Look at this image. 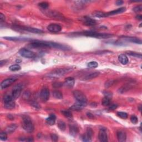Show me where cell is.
<instances>
[{
    "label": "cell",
    "mask_w": 142,
    "mask_h": 142,
    "mask_svg": "<svg viewBox=\"0 0 142 142\" xmlns=\"http://www.w3.org/2000/svg\"><path fill=\"white\" fill-rule=\"evenodd\" d=\"M75 35H78V36H85L87 37H95L97 38H109L112 37L113 34L110 33H99L95 31H84L82 32H77L74 33Z\"/></svg>",
    "instance_id": "obj_1"
},
{
    "label": "cell",
    "mask_w": 142,
    "mask_h": 142,
    "mask_svg": "<svg viewBox=\"0 0 142 142\" xmlns=\"http://www.w3.org/2000/svg\"><path fill=\"white\" fill-rule=\"evenodd\" d=\"M22 125L23 128L28 133H32L34 130V126L30 117L28 115H23L22 117Z\"/></svg>",
    "instance_id": "obj_2"
},
{
    "label": "cell",
    "mask_w": 142,
    "mask_h": 142,
    "mask_svg": "<svg viewBox=\"0 0 142 142\" xmlns=\"http://www.w3.org/2000/svg\"><path fill=\"white\" fill-rule=\"evenodd\" d=\"M12 28L16 31H24L33 33H42L43 31L42 30L37 29V28L30 27H25V26H21L18 25H14L12 26Z\"/></svg>",
    "instance_id": "obj_3"
},
{
    "label": "cell",
    "mask_w": 142,
    "mask_h": 142,
    "mask_svg": "<svg viewBox=\"0 0 142 142\" xmlns=\"http://www.w3.org/2000/svg\"><path fill=\"white\" fill-rule=\"evenodd\" d=\"M72 70L71 68H59L54 71L52 72L51 73H49L48 77H59L63 75H65L67 73L69 72Z\"/></svg>",
    "instance_id": "obj_4"
},
{
    "label": "cell",
    "mask_w": 142,
    "mask_h": 142,
    "mask_svg": "<svg viewBox=\"0 0 142 142\" xmlns=\"http://www.w3.org/2000/svg\"><path fill=\"white\" fill-rule=\"evenodd\" d=\"M44 13L47 16L52 17V18L60 19V20H64L65 19V17L63 16L62 14L56 11H47L44 12Z\"/></svg>",
    "instance_id": "obj_5"
},
{
    "label": "cell",
    "mask_w": 142,
    "mask_h": 142,
    "mask_svg": "<svg viewBox=\"0 0 142 142\" xmlns=\"http://www.w3.org/2000/svg\"><path fill=\"white\" fill-rule=\"evenodd\" d=\"M73 95L77 101L87 103V98L86 95L81 91L78 90L74 91L73 92Z\"/></svg>",
    "instance_id": "obj_6"
},
{
    "label": "cell",
    "mask_w": 142,
    "mask_h": 142,
    "mask_svg": "<svg viewBox=\"0 0 142 142\" xmlns=\"http://www.w3.org/2000/svg\"><path fill=\"white\" fill-rule=\"evenodd\" d=\"M18 52L21 56L27 58H33L36 57V54L33 52L26 48H21Z\"/></svg>",
    "instance_id": "obj_7"
},
{
    "label": "cell",
    "mask_w": 142,
    "mask_h": 142,
    "mask_svg": "<svg viewBox=\"0 0 142 142\" xmlns=\"http://www.w3.org/2000/svg\"><path fill=\"white\" fill-rule=\"evenodd\" d=\"M22 88L23 86L21 84H17L14 87L11 93L14 99H16L17 98H18L20 96Z\"/></svg>",
    "instance_id": "obj_8"
},
{
    "label": "cell",
    "mask_w": 142,
    "mask_h": 142,
    "mask_svg": "<svg viewBox=\"0 0 142 142\" xmlns=\"http://www.w3.org/2000/svg\"><path fill=\"white\" fill-rule=\"evenodd\" d=\"M49 91L47 88H43L40 92V97L41 100L43 102H47L49 98Z\"/></svg>",
    "instance_id": "obj_9"
},
{
    "label": "cell",
    "mask_w": 142,
    "mask_h": 142,
    "mask_svg": "<svg viewBox=\"0 0 142 142\" xmlns=\"http://www.w3.org/2000/svg\"><path fill=\"white\" fill-rule=\"evenodd\" d=\"M87 104V102L77 101V102H76L72 106H71L70 110H80L86 107Z\"/></svg>",
    "instance_id": "obj_10"
},
{
    "label": "cell",
    "mask_w": 142,
    "mask_h": 142,
    "mask_svg": "<svg viewBox=\"0 0 142 142\" xmlns=\"http://www.w3.org/2000/svg\"><path fill=\"white\" fill-rule=\"evenodd\" d=\"M17 80V79L15 78H10L8 79H6L5 80H3L1 83V89H3L6 88H7L8 87L10 86L12 84L14 83Z\"/></svg>",
    "instance_id": "obj_11"
},
{
    "label": "cell",
    "mask_w": 142,
    "mask_h": 142,
    "mask_svg": "<svg viewBox=\"0 0 142 142\" xmlns=\"http://www.w3.org/2000/svg\"><path fill=\"white\" fill-rule=\"evenodd\" d=\"M93 135V131L91 128H88L86 133L82 136V139L83 142H91Z\"/></svg>",
    "instance_id": "obj_12"
},
{
    "label": "cell",
    "mask_w": 142,
    "mask_h": 142,
    "mask_svg": "<svg viewBox=\"0 0 142 142\" xmlns=\"http://www.w3.org/2000/svg\"><path fill=\"white\" fill-rule=\"evenodd\" d=\"M80 21L82 22V23H83L84 25L88 26H95L96 25V23H97L95 19L87 16L82 17V18H80Z\"/></svg>",
    "instance_id": "obj_13"
},
{
    "label": "cell",
    "mask_w": 142,
    "mask_h": 142,
    "mask_svg": "<svg viewBox=\"0 0 142 142\" xmlns=\"http://www.w3.org/2000/svg\"><path fill=\"white\" fill-rule=\"evenodd\" d=\"M47 30L52 33H57L61 31L62 30V27L58 24L52 23L48 26Z\"/></svg>",
    "instance_id": "obj_14"
},
{
    "label": "cell",
    "mask_w": 142,
    "mask_h": 142,
    "mask_svg": "<svg viewBox=\"0 0 142 142\" xmlns=\"http://www.w3.org/2000/svg\"><path fill=\"white\" fill-rule=\"evenodd\" d=\"M98 138L102 142H108V136L106 130L104 129H100L98 134Z\"/></svg>",
    "instance_id": "obj_15"
},
{
    "label": "cell",
    "mask_w": 142,
    "mask_h": 142,
    "mask_svg": "<svg viewBox=\"0 0 142 142\" xmlns=\"http://www.w3.org/2000/svg\"><path fill=\"white\" fill-rule=\"evenodd\" d=\"M69 131L70 134L72 136H76L77 135L79 132L78 127L75 124H71L69 126Z\"/></svg>",
    "instance_id": "obj_16"
},
{
    "label": "cell",
    "mask_w": 142,
    "mask_h": 142,
    "mask_svg": "<svg viewBox=\"0 0 142 142\" xmlns=\"http://www.w3.org/2000/svg\"><path fill=\"white\" fill-rule=\"evenodd\" d=\"M75 83V80L73 77H67L65 79V81L63 83V85L68 88H72Z\"/></svg>",
    "instance_id": "obj_17"
},
{
    "label": "cell",
    "mask_w": 142,
    "mask_h": 142,
    "mask_svg": "<svg viewBox=\"0 0 142 142\" xmlns=\"http://www.w3.org/2000/svg\"><path fill=\"white\" fill-rule=\"evenodd\" d=\"M126 10V7H121V8H118V9L115 10H113L110 12L106 13V17L109 16H113V15H115L118 14H122V13H123L124 12H125Z\"/></svg>",
    "instance_id": "obj_18"
},
{
    "label": "cell",
    "mask_w": 142,
    "mask_h": 142,
    "mask_svg": "<svg viewBox=\"0 0 142 142\" xmlns=\"http://www.w3.org/2000/svg\"><path fill=\"white\" fill-rule=\"evenodd\" d=\"M122 38H124V40L128 42H130L132 43H138V44H142V41L140 40L139 38H138L136 37H128V36H122Z\"/></svg>",
    "instance_id": "obj_19"
},
{
    "label": "cell",
    "mask_w": 142,
    "mask_h": 142,
    "mask_svg": "<svg viewBox=\"0 0 142 142\" xmlns=\"http://www.w3.org/2000/svg\"><path fill=\"white\" fill-rule=\"evenodd\" d=\"M56 115L53 114H51L49 115V117L46 119V123L49 126H53L56 122Z\"/></svg>",
    "instance_id": "obj_20"
},
{
    "label": "cell",
    "mask_w": 142,
    "mask_h": 142,
    "mask_svg": "<svg viewBox=\"0 0 142 142\" xmlns=\"http://www.w3.org/2000/svg\"><path fill=\"white\" fill-rule=\"evenodd\" d=\"M117 136L119 142H124L126 141V134L123 131H119V132H118L117 133Z\"/></svg>",
    "instance_id": "obj_21"
},
{
    "label": "cell",
    "mask_w": 142,
    "mask_h": 142,
    "mask_svg": "<svg viewBox=\"0 0 142 142\" xmlns=\"http://www.w3.org/2000/svg\"><path fill=\"white\" fill-rule=\"evenodd\" d=\"M118 60L121 64L123 65H126L129 62V60L127 56L124 54H122L119 55L118 57Z\"/></svg>",
    "instance_id": "obj_22"
},
{
    "label": "cell",
    "mask_w": 142,
    "mask_h": 142,
    "mask_svg": "<svg viewBox=\"0 0 142 142\" xmlns=\"http://www.w3.org/2000/svg\"><path fill=\"white\" fill-rule=\"evenodd\" d=\"M17 127V126L16 124H11L6 127L5 132L8 133V134H11V133L15 132V130L16 129Z\"/></svg>",
    "instance_id": "obj_23"
},
{
    "label": "cell",
    "mask_w": 142,
    "mask_h": 142,
    "mask_svg": "<svg viewBox=\"0 0 142 142\" xmlns=\"http://www.w3.org/2000/svg\"><path fill=\"white\" fill-rule=\"evenodd\" d=\"M4 38L6 39V40L12 41H27L28 40H31V39L26 38H21V37H4Z\"/></svg>",
    "instance_id": "obj_24"
},
{
    "label": "cell",
    "mask_w": 142,
    "mask_h": 142,
    "mask_svg": "<svg viewBox=\"0 0 142 142\" xmlns=\"http://www.w3.org/2000/svg\"><path fill=\"white\" fill-rule=\"evenodd\" d=\"M99 75H100V73L99 72H95L91 73V74H89V75L86 76L84 79L85 80L92 79H93V78L97 77L98 76H99Z\"/></svg>",
    "instance_id": "obj_25"
},
{
    "label": "cell",
    "mask_w": 142,
    "mask_h": 142,
    "mask_svg": "<svg viewBox=\"0 0 142 142\" xmlns=\"http://www.w3.org/2000/svg\"><path fill=\"white\" fill-rule=\"evenodd\" d=\"M15 103L14 100L5 103V104H4V107L6 109H7V110H12L15 108Z\"/></svg>",
    "instance_id": "obj_26"
},
{
    "label": "cell",
    "mask_w": 142,
    "mask_h": 142,
    "mask_svg": "<svg viewBox=\"0 0 142 142\" xmlns=\"http://www.w3.org/2000/svg\"><path fill=\"white\" fill-rule=\"evenodd\" d=\"M53 95L56 99H63V94L61 91L58 90H55L53 91Z\"/></svg>",
    "instance_id": "obj_27"
},
{
    "label": "cell",
    "mask_w": 142,
    "mask_h": 142,
    "mask_svg": "<svg viewBox=\"0 0 142 142\" xmlns=\"http://www.w3.org/2000/svg\"><path fill=\"white\" fill-rule=\"evenodd\" d=\"M93 15L98 18H102V17H106V13L99 11H95L93 12Z\"/></svg>",
    "instance_id": "obj_28"
},
{
    "label": "cell",
    "mask_w": 142,
    "mask_h": 142,
    "mask_svg": "<svg viewBox=\"0 0 142 142\" xmlns=\"http://www.w3.org/2000/svg\"><path fill=\"white\" fill-rule=\"evenodd\" d=\"M57 126L59 129L62 131H64L66 129V124L62 120H59L58 121Z\"/></svg>",
    "instance_id": "obj_29"
},
{
    "label": "cell",
    "mask_w": 142,
    "mask_h": 142,
    "mask_svg": "<svg viewBox=\"0 0 142 142\" xmlns=\"http://www.w3.org/2000/svg\"><path fill=\"white\" fill-rule=\"evenodd\" d=\"M126 53L129 56L134 57L142 58V54L141 53H137V52L132 51H127L126 52Z\"/></svg>",
    "instance_id": "obj_30"
},
{
    "label": "cell",
    "mask_w": 142,
    "mask_h": 142,
    "mask_svg": "<svg viewBox=\"0 0 142 142\" xmlns=\"http://www.w3.org/2000/svg\"><path fill=\"white\" fill-rule=\"evenodd\" d=\"M14 98L12 97V94H7V95H6L3 98V100L4 103L8 102L10 101H12V100H14Z\"/></svg>",
    "instance_id": "obj_31"
},
{
    "label": "cell",
    "mask_w": 142,
    "mask_h": 142,
    "mask_svg": "<svg viewBox=\"0 0 142 142\" xmlns=\"http://www.w3.org/2000/svg\"><path fill=\"white\" fill-rule=\"evenodd\" d=\"M102 104L104 106H110V98L107 97H104L102 100Z\"/></svg>",
    "instance_id": "obj_32"
},
{
    "label": "cell",
    "mask_w": 142,
    "mask_h": 142,
    "mask_svg": "<svg viewBox=\"0 0 142 142\" xmlns=\"http://www.w3.org/2000/svg\"><path fill=\"white\" fill-rule=\"evenodd\" d=\"M61 113H62V114L64 115L65 117L67 118H71L72 117V114L71 112H69L68 110H61Z\"/></svg>",
    "instance_id": "obj_33"
},
{
    "label": "cell",
    "mask_w": 142,
    "mask_h": 142,
    "mask_svg": "<svg viewBox=\"0 0 142 142\" xmlns=\"http://www.w3.org/2000/svg\"><path fill=\"white\" fill-rule=\"evenodd\" d=\"M87 66L90 68H95L98 66V64L95 61H92V62H89L87 64Z\"/></svg>",
    "instance_id": "obj_34"
},
{
    "label": "cell",
    "mask_w": 142,
    "mask_h": 142,
    "mask_svg": "<svg viewBox=\"0 0 142 142\" xmlns=\"http://www.w3.org/2000/svg\"><path fill=\"white\" fill-rule=\"evenodd\" d=\"M9 69L11 71H17L21 69V66L18 64H14L11 65Z\"/></svg>",
    "instance_id": "obj_35"
},
{
    "label": "cell",
    "mask_w": 142,
    "mask_h": 142,
    "mask_svg": "<svg viewBox=\"0 0 142 142\" xmlns=\"http://www.w3.org/2000/svg\"><path fill=\"white\" fill-rule=\"evenodd\" d=\"M38 6L43 10H46L48 7L49 3L46 2H42L38 4Z\"/></svg>",
    "instance_id": "obj_36"
},
{
    "label": "cell",
    "mask_w": 142,
    "mask_h": 142,
    "mask_svg": "<svg viewBox=\"0 0 142 142\" xmlns=\"http://www.w3.org/2000/svg\"><path fill=\"white\" fill-rule=\"evenodd\" d=\"M118 116L121 118L122 119H126L128 118V115L126 113L123 112H119L117 113Z\"/></svg>",
    "instance_id": "obj_37"
},
{
    "label": "cell",
    "mask_w": 142,
    "mask_h": 142,
    "mask_svg": "<svg viewBox=\"0 0 142 142\" xmlns=\"http://www.w3.org/2000/svg\"><path fill=\"white\" fill-rule=\"evenodd\" d=\"M129 89V86H124L123 87H122L121 88L119 89L118 92L121 93H123L124 92H126L127 91H128Z\"/></svg>",
    "instance_id": "obj_38"
},
{
    "label": "cell",
    "mask_w": 142,
    "mask_h": 142,
    "mask_svg": "<svg viewBox=\"0 0 142 142\" xmlns=\"http://www.w3.org/2000/svg\"><path fill=\"white\" fill-rule=\"evenodd\" d=\"M115 81L114 80H108L107 81L106 83H105V87L106 88H109V87H111L112 86H113V84L114 83Z\"/></svg>",
    "instance_id": "obj_39"
},
{
    "label": "cell",
    "mask_w": 142,
    "mask_h": 142,
    "mask_svg": "<svg viewBox=\"0 0 142 142\" xmlns=\"http://www.w3.org/2000/svg\"><path fill=\"white\" fill-rule=\"evenodd\" d=\"M7 133L6 132H1V134H0V139H1L2 141H5L7 139Z\"/></svg>",
    "instance_id": "obj_40"
},
{
    "label": "cell",
    "mask_w": 142,
    "mask_h": 142,
    "mask_svg": "<svg viewBox=\"0 0 142 142\" xmlns=\"http://www.w3.org/2000/svg\"><path fill=\"white\" fill-rule=\"evenodd\" d=\"M31 105L33 107H34L35 109H40L41 108L40 106L39 105L38 103L34 101V100H32V101L31 102Z\"/></svg>",
    "instance_id": "obj_41"
},
{
    "label": "cell",
    "mask_w": 142,
    "mask_h": 142,
    "mask_svg": "<svg viewBox=\"0 0 142 142\" xmlns=\"http://www.w3.org/2000/svg\"><path fill=\"white\" fill-rule=\"evenodd\" d=\"M130 121L133 124H137L138 122V119L135 115H132L130 117Z\"/></svg>",
    "instance_id": "obj_42"
},
{
    "label": "cell",
    "mask_w": 142,
    "mask_h": 142,
    "mask_svg": "<svg viewBox=\"0 0 142 142\" xmlns=\"http://www.w3.org/2000/svg\"><path fill=\"white\" fill-rule=\"evenodd\" d=\"M133 11L135 12H141L142 11V5H140L135 7L134 8H133Z\"/></svg>",
    "instance_id": "obj_43"
},
{
    "label": "cell",
    "mask_w": 142,
    "mask_h": 142,
    "mask_svg": "<svg viewBox=\"0 0 142 142\" xmlns=\"http://www.w3.org/2000/svg\"><path fill=\"white\" fill-rule=\"evenodd\" d=\"M63 85V83H61V82H55V83H54L53 84V87H54V88H60V87H62V86Z\"/></svg>",
    "instance_id": "obj_44"
},
{
    "label": "cell",
    "mask_w": 142,
    "mask_h": 142,
    "mask_svg": "<svg viewBox=\"0 0 142 142\" xmlns=\"http://www.w3.org/2000/svg\"><path fill=\"white\" fill-rule=\"evenodd\" d=\"M51 138L52 141L53 142H57L58 139V137L56 134H54V133H52V134H51Z\"/></svg>",
    "instance_id": "obj_45"
},
{
    "label": "cell",
    "mask_w": 142,
    "mask_h": 142,
    "mask_svg": "<svg viewBox=\"0 0 142 142\" xmlns=\"http://www.w3.org/2000/svg\"><path fill=\"white\" fill-rule=\"evenodd\" d=\"M30 97V93L28 91H26L23 94V98L26 99H29Z\"/></svg>",
    "instance_id": "obj_46"
},
{
    "label": "cell",
    "mask_w": 142,
    "mask_h": 142,
    "mask_svg": "<svg viewBox=\"0 0 142 142\" xmlns=\"http://www.w3.org/2000/svg\"><path fill=\"white\" fill-rule=\"evenodd\" d=\"M104 95H105V97H108L110 98L112 97V93H110V92H108V91L104 92Z\"/></svg>",
    "instance_id": "obj_47"
},
{
    "label": "cell",
    "mask_w": 142,
    "mask_h": 142,
    "mask_svg": "<svg viewBox=\"0 0 142 142\" xmlns=\"http://www.w3.org/2000/svg\"><path fill=\"white\" fill-rule=\"evenodd\" d=\"M5 21V15H4L3 14H2L1 13L0 14V22H1V23H3L4 21Z\"/></svg>",
    "instance_id": "obj_48"
},
{
    "label": "cell",
    "mask_w": 142,
    "mask_h": 142,
    "mask_svg": "<svg viewBox=\"0 0 142 142\" xmlns=\"http://www.w3.org/2000/svg\"><path fill=\"white\" fill-rule=\"evenodd\" d=\"M117 107H118L117 104H112L110 107V108H109V110H115V109H117Z\"/></svg>",
    "instance_id": "obj_49"
},
{
    "label": "cell",
    "mask_w": 142,
    "mask_h": 142,
    "mask_svg": "<svg viewBox=\"0 0 142 142\" xmlns=\"http://www.w3.org/2000/svg\"><path fill=\"white\" fill-rule=\"evenodd\" d=\"M123 3H124V2L123 1H121V0H120V1H117L116 2V4H117V5H118V6L123 5Z\"/></svg>",
    "instance_id": "obj_50"
},
{
    "label": "cell",
    "mask_w": 142,
    "mask_h": 142,
    "mask_svg": "<svg viewBox=\"0 0 142 142\" xmlns=\"http://www.w3.org/2000/svg\"><path fill=\"white\" fill-rule=\"evenodd\" d=\"M7 60H3V61H1V62H0V66L2 67L3 66V65L4 64H6V62H7Z\"/></svg>",
    "instance_id": "obj_51"
},
{
    "label": "cell",
    "mask_w": 142,
    "mask_h": 142,
    "mask_svg": "<svg viewBox=\"0 0 142 142\" xmlns=\"http://www.w3.org/2000/svg\"><path fill=\"white\" fill-rule=\"evenodd\" d=\"M87 116H88V117L89 118H94V115L92 114H91V113H88L87 114Z\"/></svg>",
    "instance_id": "obj_52"
},
{
    "label": "cell",
    "mask_w": 142,
    "mask_h": 142,
    "mask_svg": "<svg viewBox=\"0 0 142 142\" xmlns=\"http://www.w3.org/2000/svg\"><path fill=\"white\" fill-rule=\"evenodd\" d=\"M136 18L138 19H139V20H142V15H138V16H136Z\"/></svg>",
    "instance_id": "obj_53"
},
{
    "label": "cell",
    "mask_w": 142,
    "mask_h": 142,
    "mask_svg": "<svg viewBox=\"0 0 142 142\" xmlns=\"http://www.w3.org/2000/svg\"><path fill=\"white\" fill-rule=\"evenodd\" d=\"M141 108H142V106L141 105V106H140L139 107V111L140 112H141Z\"/></svg>",
    "instance_id": "obj_54"
}]
</instances>
